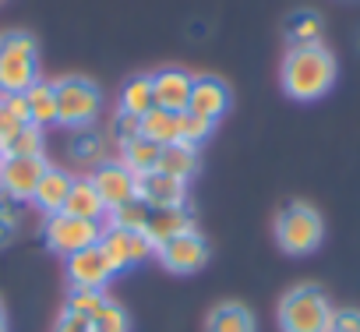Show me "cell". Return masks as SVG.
I'll use <instances>...</instances> for the list:
<instances>
[{
	"instance_id": "cell-12",
	"label": "cell",
	"mask_w": 360,
	"mask_h": 332,
	"mask_svg": "<svg viewBox=\"0 0 360 332\" xmlns=\"http://www.w3.org/2000/svg\"><path fill=\"white\" fill-rule=\"evenodd\" d=\"M68 276H71V286H89V290H103L113 276V269L106 265L99 244L85 248V251H75L68 255Z\"/></svg>"
},
{
	"instance_id": "cell-30",
	"label": "cell",
	"mask_w": 360,
	"mask_h": 332,
	"mask_svg": "<svg viewBox=\"0 0 360 332\" xmlns=\"http://www.w3.org/2000/svg\"><path fill=\"white\" fill-rule=\"evenodd\" d=\"M92 332H131V318H127L124 307L106 300V307L92 318Z\"/></svg>"
},
{
	"instance_id": "cell-5",
	"label": "cell",
	"mask_w": 360,
	"mask_h": 332,
	"mask_svg": "<svg viewBox=\"0 0 360 332\" xmlns=\"http://www.w3.org/2000/svg\"><path fill=\"white\" fill-rule=\"evenodd\" d=\"M53 85H57V124L85 127L96 120L103 106V92L92 78H60Z\"/></svg>"
},
{
	"instance_id": "cell-4",
	"label": "cell",
	"mask_w": 360,
	"mask_h": 332,
	"mask_svg": "<svg viewBox=\"0 0 360 332\" xmlns=\"http://www.w3.org/2000/svg\"><path fill=\"white\" fill-rule=\"evenodd\" d=\"M325 237V223L318 216V209H311L307 202H290L279 216H276V241L286 255H311Z\"/></svg>"
},
{
	"instance_id": "cell-34",
	"label": "cell",
	"mask_w": 360,
	"mask_h": 332,
	"mask_svg": "<svg viewBox=\"0 0 360 332\" xmlns=\"http://www.w3.org/2000/svg\"><path fill=\"white\" fill-rule=\"evenodd\" d=\"M22 198H15V195H8V191H0V219H8L11 226H18L22 223Z\"/></svg>"
},
{
	"instance_id": "cell-28",
	"label": "cell",
	"mask_w": 360,
	"mask_h": 332,
	"mask_svg": "<svg viewBox=\"0 0 360 332\" xmlns=\"http://www.w3.org/2000/svg\"><path fill=\"white\" fill-rule=\"evenodd\" d=\"M4 155H43V127L25 124V127L4 145Z\"/></svg>"
},
{
	"instance_id": "cell-25",
	"label": "cell",
	"mask_w": 360,
	"mask_h": 332,
	"mask_svg": "<svg viewBox=\"0 0 360 332\" xmlns=\"http://www.w3.org/2000/svg\"><path fill=\"white\" fill-rule=\"evenodd\" d=\"M145 223H148V205H145L138 195H134V198H127L124 205L110 209V226H117V230L141 234V230H145Z\"/></svg>"
},
{
	"instance_id": "cell-20",
	"label": "cell",
	"mask_w": 360,
	"mask_h": 332,
	"mask_svg": "<svg viewBox=\"0 0 360 332\" xmlns=\"http://www.w3.org/2000/svg\"><path fill=\"white\" fill-rule=\"evenodd\" d=\"M205 332H255V314L244 304H219L209 311Z\"/></svg>"
},
{
	"instance_id": "cell-9",
	"label": "cell",
	"mask_w": 360,
	"mask_h": 332,
	"mask_svg": "<svg viewBox=\"0 0 360 332\" xmlns=\"http://www.w3.org/2000/svg\"><path fill=\"white\" fill-rule=\"evenodd\" d=\"M89 181L96 184L99 198L106 202V212L138 195V177L127 170L124 162H103V166H96V174H92Z\"/></svg>"
},
{
	"instance_id": "cell-1",
	"label": "cell",
	"mask_w": 360,
	"mask_h": 332,
	"mask_svg": "<svg viewBox=\"0 0 360 332\" xmlns=\"http://www.w3.org/2000/svg\"><path fill=\"white\" fill-rule=\"evenodd\" d=\"M335 85V57L314 43V46H293L283 60V89L290 99L311 103L321 99Z\"/></svg>"
},
{
	"instance_id": "cell-10",
	"label": "cell",
	"mask_w": 360,
	"mask_h": 332,
	"mask_svg": "<svg viewBox=\"0 0 360 332\" xmlns=\"http://www.w3.org/2000/svg\"><path fill=\"white\" fill-rule=\"evenodd\" d=\"M138 198L148 209H173L188 202V184L162 170H148V174H138Z\"/></svg>"
},
{
	"instance_id": "cell-22",
	"label": "cell",
	"mask_w": 360,
	"mask_h": 332,
	"mask_svg": "<svg viewBox=\"0 0 360 332\" xmlns=\"http://www.w3.org/2000/svg\"><path fill=\"white\" fill-rule=\"evenodd\" d=\"M152 106H155L152 75H134V78H127L124 89H120V110H127V113H134V117H145Z\"/></svg>"
},
{
	"instance_id": "cell-26",
	"label": "cell",
	"mask_w": 360,
	"mask_h": 332,
	"mask_svg": "<svg viewBox=\"0 0 360 332\" xmlns=\"http://www.w3.org/2000/svg\"><path fill=\"white\" fill-rule=\"evenodd\" d=\"M71 155L78 162H85V166H103L106 162V141H103V134L78 127V134L71 138Z\"/></svg>"
},
{
	"instance_id": "cell-2",
	"label": "cell",
	"mask_w": 360,
	"mask_h": 332,
	"mask_svg": "<svg viewBox=\"0 0 360 332\" xmlns=\"http://www.w3.org/2000/svg\"><path fill=\"white\" fill-rule=\"evenodd\" d=\"M39 82L36 39L29 32H4L0 36V96L29 92Z\"/></svg>"
},
{
	"instance_id": "cell-3",
	"label": "cell",
	"mask_w": 360,
	"mask_h": 332,
	"mask_svg": "<svg viewBox=\"0 0 360 332\" xmlns=\"http://www.w3.org/2000/svg\"><path fill=\"white\" fill-rule=\"evenodd\" d=\"M332 318V304L321 286L300 283L279 304V328L283 332H325Z\"/></svg>"
},
{
	"instance_id": "cell-40",
	"label": "cell",
	"mask_w": 360,
	"mask_h": 332,
	"mask_svg": "<svg viewBox=\"0 0 360 332\" xmlns=\"http://www.w3.org/2000/svg\"><path fill=\"white\" fill-rule=\"evenodd\" d=\"M0 162H4V152H0Z\"/></svg>"
},
{
	"instance_id": "cell-21",
	"label": "cell",
	"mask_w": 360,
	"mask_h": 332,
	"mask_svg": "<svg viewBox=\"0 0 360 332\" xmlns=\"http://www.w3.org/2000/svg\"><path fill=\"white\" fill-rule=\"evenodd\" d=\"M283 32H286V43L290 46H314V43H321V15L318 11H293L290 18H286V25H283Z\"/></svg>"
},
{
	"instance_id": "cell-23",
	"label": "cell",
	"mask_w": 360,
	"mask_h": 332,
	"mask_svg": "<svg viewBox=\"0 0 360 332\" xmlns=\"http://www.w3.org/2000/svg\"><path fill=\"white\" fill-rule=\"evenodd\" d=\"M29 120L36 127H46V124H57V85L53 82H36L29 92Z\"/></svg>"
},
{
	"instance_id": "cell-19",
	"label": "cell",
	"mask_w": 360,
	"mask_h": 332,
	"mask_svg": "<svg viewBox=\"0 0 360 332\" xmlns=\"http://www.w3.org/2000/svg\"><path fill=\"white\" fill-rule=\"evenodd\" d=\"M141 134L152 138L155 145H173V141H180V113L162 110V106H152V110L141 117Z\"/></svg>"
},
{
	"instance_id": "cell-16",
	"label": "cell",
	"mask_w": 360,
	"mask_h": 332,
	"mask_svg": "<svg viewBox=\"0 0 360 332\" xmlns=\"http://www.w3.org/2000/svg\"><path fill=\"white\" fill-rule=\"evenodd\" d=\"M64 212L68 216H78V219H96L99 223L106 216V202L99 198V191H96V184L89 177H78L71 184V195L64 202Z\"/></svg>"
},
{
	"instance_id": "cell-8",
	"label": "cell",
	"mask_w": 360,
	"mask_h": 332,
	"mask_svg": "<svg viewBox=\"0 0 360 332\" xmlns=\"http://www.w3.org/2000/svg\"><path fill=\"white\" fill-rule=\"evenodd\" d=\"M46 159L43 155H4V162H0V191H8L15 198H32L36 184L43 181L46 174Z\"/></svg>"
},
{
	"instance_id": "cell-27",
	"label": "cell",
	"mask_w": 360,
	"mask_h": 332,
	"mask_svg": "<svg viewBox=\"0 0 360 332\" xmlns=\"http://www.w3.org/2000/svg\"><path fill=\"white\" fill-rule=\"evenodd\" d=\"M106 307V297L103 290H89V286H71V297H68V311L82 314V318H96L99 311Z\"/></svg>"
},
{
	"instance_id": "cell-35",
	"label": "cell",
	"mask_w": 360,
	"mask_h": 332,
	"mask_svg": "<svg viewBox=\"0 0 360 332\" xmlns=\"http://www.w3.org/2000/svg\"><path fill=\"white\" fill-rule=\"evenodd\" d=\"M155 255V244L145 234H131V265H141L145 258Z\"/></svg>"
},
{
	"instance_id": "cell-17",
	"label": "cell",
	"mask_w": 360,
	"mask_h": 332,
	"mask_svg": "<svg viewBox=\"0 0 360 332\" xmlns=\"http://www.w3.org/2000/svg\"><path fill=\"white\" fill-rule=\"evenodd\" d=\"M159 155H162V145H155L145 134H138L127 145H120V162L127 166L134 177L138 174H148V170H159Z\"/></svg>"
},
{
	"instance_id": "cell-31",
	"label": "cell",
	"mask_w": 360,
	"mask_h": 332,
	"mask_svg": "<svg viewBox=\"0 0 360 332\" xmlns=\"http://www.w3.org/2000/svg\"><path fill=\"white\" fill-rule=\"evenodd\" d=\"M110 134H113L117 145H127L131 138L141 134V117H134V113H127V110H117L113 120H110Z\"/></svg>"
},
{
	"instance_id": "cell-39",
	"label": "cell",
	"mask_w": 360,
	"mask_h": 332,
	"mask_svg": "<svg viewBox=\"0 0 360 332\" xmlns=\"http://www.w3.org/2000/svg\"><path fill=\"white\" fill-rule=\"evenodd\" d=\"M0 321H4V304H0Z\"/></svg>"
},
{
	"instance_id": "cell-15",
	"label": "cell",
	"mask_w": 360,
	"mask_h": 332,
	"mask_svg": "<svg viewBox=\"0 0 360 332\" xmlns=\"http://www.w3.org/2000/svg\"><path fill=\"white\" fill-rule=\"evenodd\" d=\"M71 184H75L71 174L57 170V166H46L43 181H39L36 191H32V202H36L43 212L57 216V212H64V202H68V195H71Z\"/></svg>"
},
{
	"instance_id": "cell-36",
	"label": "cell",
	"mask_w": 360,
	"mask_h": 332,
	"mask_svg": "<svg viewBox=\"0 0 360 332\" xmlns=\"http://www.w3.org/2000/svg\"><path fill=\"white\" fill-rule=\"evenodd\" d=\"M53 332H92V321L82 318V314H75V311H64L57 318V328Z\"/></svg>"
},
{
	"instance_id": "cell-32",
	"label": "cell",
	"mask_w": 360,
	"mask_h": 332,
	"mask_svg": "<svg viewBox=\"0 0 360 332\" xmlns=\"http://www.w3.org/2000/svg\"><path fill=\"white\" fill-rule=\"evenodd\" d=\"M325 332H360V311H356V307H339V311H332Z\"/></svg>"
},
{
	"instance_id": "cell-18",
	"label": "cell",
	"mask_w": 360,
	"mask_h": 332,
	"mask_svg": "<svg viewBox=\"0 0 360 332\" xmlns=\"http://www.w3.org/2000/svg\"><path fill=\"white\" fill-rule=\"evenodd\" d=\"M159 170L188 184V177L198 170V148H195V145H188V141H173V145H162V155H159Z\"/></svg>"
},
{
	"instance_id": "cell-13",
	"label": "cell",
	"mask_w": 360,
	"mask_h": 332,
	"mask_svg": "<svg viewBox=\"0 0 360 332\" xmlns=\"http://www.w3.org/2000/svg\"><path fill=\"white\" fill-rule=\"evenodd\" d=\"M188 230H195L191 212L184 205H173V209H148V223H145L141 234L159 248V244H166V241H173L180 234H188Z\"/></svg>"
},
{
	"instance_id": "cell-24",
	"label": "cell",
	"mask_w": 360,
	"mask_h": 332,
	"mask_svg": "<svg viewBox=\"0 0 360 332\" xmlns=\"http://www.w3.org/2000/svg\"><path fill=\"white\" fill-rule=\"evenodd\" d=\"M99 251H103V258H106V265L113 272L127 269L131 265V234L117 230V226H106L103 237H99Z\"/></svg>"
},
{
	"instance_id": "cell-7",
	"label": "cell",
	"mask_w": 360,
	"mask_h": 332,
	"mask_svg": "<svg viewBox=\"0 0 360 332\" xmlns=\"http://www.w3.org/2000/svg\"><path fill=\"white\" fill-rule=\"evenodd\" d=\"M155 255H159V262H162L169 272L188 276V272H198V269L209 262V244H205V237H202L198 230H188V234H180V237L159 244Z\"/></svg>"
},
{
	"instance_id": "cell-6",
	"label": "cell",
	"mask_w": 360,
	"mask_h": 332,
	"mask_svg": "<svg viewBox=\"0 0 360 332\" xmlns=\"http://www.w3.org/2000/svg\"><path fill=\"white\" fill-rule=\"evenodd\" d=\"M99 237H103V226L96 219H78V216L57 212L46 223V244L57 255H64V258L75 255V251H85V248L99 244Z\"/></svg>"
},
{
	"instance_id": "cell-11",
	"label": "cell",
	"mask_w": 360,
	"mask_h": 332,
	"mask_svg": "<svg viewBox=\"0 0 360 332\" xmlns=\"http://www.w3.org/2000/svg\"><path fill=\"white\" fill-rule=\"evenodd\" d=\"M152 89H155V106L184 113L188 103H191L195 78L188 71H180V68H162L159 75H152Z\"/></svg>"
},
{
	"instance_id": "cell-29",
	"label": "cell",
	"mask_w": 360,
	"mask_h": 332,
	"mask_svg": "<svg viewBox=\"0 0 360 332\" xmlns=\"http://www.w3.org/2000/svg\"><path fill=\"white\" fill-rule=\"evenodd\" d=\"M212 124H216V120H205V117L184 110V113H180V141H188V145L198 148V145L212 134Z\"/></svg>"
},
{
	"instance_id": "cell-33",
	"label": "cell",
	"mask_w": 360,
	"mask_h": 332,
	"mask_svg": "<svg viewBox=\"0 0 360 332\" xmlns=\"http://www.w3.org/2000/svg\"><path fill=\"white\" fill-rule=\"evenodd\" d=\"M0 106H4L15 120H22V124H32L29 120V99H25V92H11V96H0Z\"/></svg>"
},
{
	"instance_id": "cell-14",
	"label": "cell",
	"mask_w": 360,
	"mask_h": 332,
	"mask_svg": "<svg viewBox=\"0 0 360 332\" xmlns=\"http://www.w3.org/2000/svg\"><path fill=\"white\" fill-rule=\"evenodd\" d=\"M230 106V89L219 82V78H195V89H191V103L188 110L205 117V120H216L223 117Z\"/></svg>"
},
{
	"instance_id": "cell-37",
	"label": "cell",
	"mask_w": 360,
	"mask_h": 332,
	"mask_svg": "<svg viewBox=\"0 0 360 332\" xmlns=\"http://www.w3.org/2000/svg\"><path fill=\"white\" fill-rule=\"evenodd\" d=\"M11 241H15V226L8 219H0V248H8Z\"/></svg>"
},
{
	"instance_id": "cell-38",
	"label": "cell",
	"mask_w": 360,
	"mask_h": 332,
	"mask_svg": "<svg viewBox=\"0 0 360 332\" xmlns=\"http://www.w3.org/2000/svg\"><path fill=\"white\" fill-rule=\"evenodd\" d=\"M0 332H8V321H0Z\"/></svg>"
}]
</instances>
